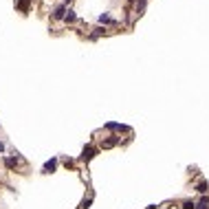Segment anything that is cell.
Wrapping results in <instances>:
<instances>
[{
    "label": "cell",
    "mask_w": 209,
    "mask_h": 209,
    "mask_svg": "<svg viewBox=\"0 0 209 209\" xmlns=\"http://www.w3.org/2000/svg\"><path fill=\"white\" fill-rule=\"evenodd\" d=\"M71 2H73V0H64V5H71Z\"/></svg>",
    "instance_id": "14"
},
{
    "label": "cell",
    "mask_w": 209,
    "mask_h": 209,
    "mask_svg": "<svg viewBox=\"0 0 209 209\" xmlns=\"http://www.w3.org/2000/svg\"><path fill=\"white\" fill-rule=\"evenodd\" d=\"M5 165H7L9 170H13V167H16V158H11V156H9V158H5Z\"/></svg>",
    "instance_id": "7"
},
{
    "label": "cell",
    "mask_w": 209,
    "mask_h": 209,
    "mask_svg": "<svg viewBox=\"0 0 209 209\" xmlns=\"http://www.w3.org/2000/svg\"><path fill=\"white\" fill-rule=\"evenodd\" d=\"M209 207V198L207 196H202L200 200H198V205H196V209H207Z\"/></svg>",
    "instance_id": "4"
},
{
    "label": "cell",
    "mask_w": 209,
    "mask_h": 209,
    "mask_svg": "<svg viewBox=\"0 0 209 209\" xmlns=\"http://www.w3.org/2000/svg\"><path fill=\"white\" fill-rule=\"evenodd\" d=\"M29 2H31V0H18V9H20V11H27V9H29Z\"/></svg>",
    "instance_id": "5"
},
{
    "label": "cell",
    "mask_w": 209,
    "mask_h": 209,
    "mask_svg": "<svg viewBox=\"0 0 209 209\" xmlns=\"http://www.w3.org/2000/svg\"><path fill=\"white\" fill-rule=\"evenodd\" d=\"M114 145H117V139H106V141H104V148H114Z\"/></svg>",
    "instance_id": "6"
},
{
    "label": "cell",
    "mask_w": 209,
    "mask_h": 209,
    "mask_svg": "<svg viewBox=\"0 0 209 209\" xmlns=\"http://www.w3.org/2000/svg\"><path fill=\"white\" fill-rule=\"evenodd\" d=\"M99 22H112V20H110V16H106V13H101V16H99Z\"/></svg>",
    "instance_id": "13"
},
{
    "label": "cell",
    "mask_w": 209,
    "mask_h": 209,
    "mask_svg": "<svg viewBox=\"0 0 209 209\" xmlns=\"http://www.w3.org/2000/svg\"><path fill=\"white\" fill-rule=\"evenodd\" d=\"M194 207H196L194 200H185V202H183V209H194Z\"/></svg>",
    "instance_id": "10"
},
{
    "label": "cell",
    "mask_w": 209,
    "mask_h": 209,
    "mask_svg": "<svg viewBox=\"0 0 209 209\" xmlns=\"http://www.w3.org/2000/svg\"><path fill=\"white\" fill-rule=\"evenodd\" d=\"M196 189H198V192H200V194H205V192H207V183H205V180H200V183H198V187H196Z\"/></svg>",
    "instance_id": "9"
},
{
    "label": "cell",
    "mask_w": 209,
    "mask_h": 209,
    "mask_svg": "<svg viewBox=\"0 0 209 209\" xmlns=\"http://www.w3.org/2000/svg\"><path fill=\"white\" fill-rule=\"evenodd\" d=\"M95 152H97V150L92 148V145H86V148H84V152H82V161H90L92 156H95Z\"/></svg>",
    "instance_id": "1"
},
{
    "label": "cell",
    "mask_w": 209,
    "mask_h": 209,
    "mask_svg": "<svg viewBox=\"0 0 209 209\" xmlns=\"http://www.w3.org/2000/svg\"><path fill=\"white\" fill-rule=\"evenodd\" d=\"M90 202H92V198H84V200H82V207H79V209H88V207H90Z\"/></svg>",
    "instance_id": "11"
},
{
    "label": "cell",
    "mask_w": 209,
    "mask_h": 209,
    "mask_svg": "<svg viewBox=\"0 0 209 209\" xmlns=\"http://www.w3.org/2000/svg\"><path fill=\"white\" fill-rule=\"evenodd\" d=\"M108 128L110 130H123V126H119V123H108Z\"/></svg>",
    "instance_id": "12"
},
{
    "label": "cell",
    "mask_w": 209,
    "mask_h": 209,
    "mask_svg": "<svg viewBox=\"0 0 209 209\" xmlns=\"http://www.w3.org/2000/svg\"><path fill=\"white\" fill-rule=\"evenodd\" d=\"M66 16V5H60V7H55V11H53V18L55 20H62Z\"/></svg>",
    "instance_id": "2"
},
{
    "label": "cell",
    "mask_w": 209,
    "mask_h": 209,
    "mask_svg": "<svg viewBox=\"0 0 209 209\" xmlns=\"http://www.w3.org/2000/svg\"><path fill=\"white\" fill-rule=\"evenodd\" d=\"M64 18H66V22H73V20H75V11H71V9H68Z\"/></svg>",
    "instance_id": "8"
},
{
    "label": "cell",
    "mask_w": 209,
    "mask_h": 209,
    "mask_svg": "<svg viewBox=\"0 0 209 209\" xmlns=\"http://www.w3.org/2000/svg\"><path fill=\"white\" fill-rule=\"evenodd\" d=\"M55 165H57V161H55V158L46 161V163H44V172H46V174H51V172L55 170Z\"/></svg>",
    "instance_id": "3"
}]
</instances>
